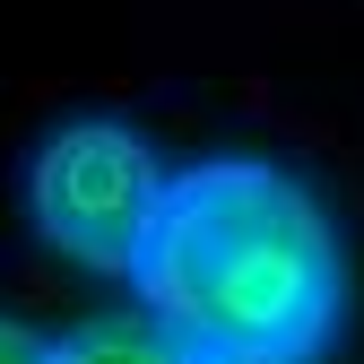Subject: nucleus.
Wrapping results in <instances>:
<instances>
[{"instance_id":"20e7f679","label":"nucleus","mask_w":364,"mask_h":364,"mask_svg":"<svg viewBox=\"0 0 364 364\" xmlns=\"http://www.w3.org/2000/svg\"><path fill=\"white\" fill-rule=\"evenodd\" d=\"M0 364H53V330L18 321V312H0Z\"/></svg>"},{"instance_id":"f257e3e1","label":"nucleus","mask_w":364,"mask_h":364,"mask_svg":"<svg viewBox=\"0 0 364 364\" xmlns=\"http://www.w3.org/2000/svg\"><path fill=\"white\" fill-rule=\"evenodd\" d=\"M130 295L200 364L321 355L347 330V243L295 165L200 156L191 173H165Z\"/></svg>"},{"instance_id":"7ed1b4c3","label":"nucleus","mask_w":364,"mask_h":364,"mask_svg":"<svg viewBox=\"0 0 364 364\" xmlns=\"http://www.w3.org/2000/svg\"><path fill=\"white\" fill-rule=\"evenodd\" d=\"M53 364H200V355L148 312H96L53 338Z\"/></svg>"},{"instance_id":"39448f33","label":"nucleus","mask_w":364,"mask_h":364,"mask_svg":"<svg viewBox=\"0 0 364 364\" xmlns=\"http://www.w3.org/2000/svg\"><path fill=\"white\" fill-rule=\"evenodd\" d=\"M243 364H321V355H243Z\"/></svg>"},{"instance_id":"f03ea898","label":"nucleus","mask_w":364,"mask_h":364,"mask_svg":"<svg viewBox=\"0 0 364 364\" xmlns=\"http://www.w3.org/2000/svg\"><path fill=\"white\" fill-rule=\"evenodd\" d=\"M18 191L43 252L96 269V278H130V260L165 208V156L122 113H70L35 139Z\"/></svg>"}]
</instances>
